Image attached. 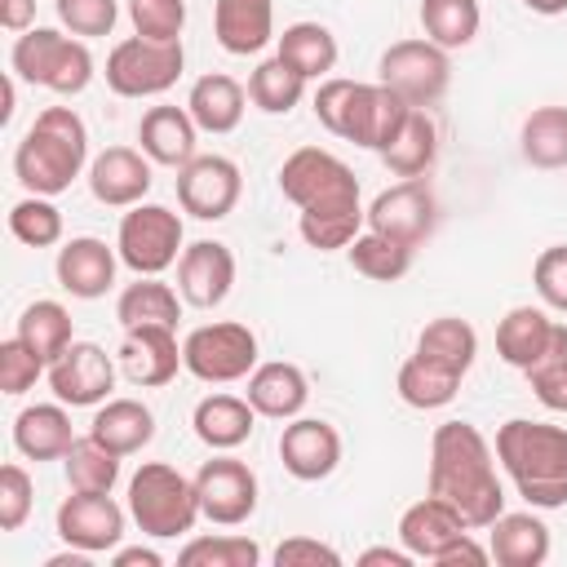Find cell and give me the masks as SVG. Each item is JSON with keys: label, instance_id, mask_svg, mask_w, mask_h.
Wrapping results in <instances>:
<instances>
[{"label": "cell", "instance_id": "cell-1", "mask_svg": "<svg viewBox=\"0 0 567 567\" xmlns=\"http://www.w3.org/2000/svg\"><path fill=\"white\" fill-rule=\"evenodd\" d=\"M279 190L297 204V230L310 248L337 252L368 226V208L359 204V177L350 164L323 146H297L279 164Z\"/></svg>", "mask_w": 567, "mask_h": 567}, {"label": "cell", "instance_id": "cell-2", "mask_svg": "<svg viewBox=\"0 0 567 567\" xmlns=\"http://www.w3.org/2000/svg\"><path fill=\"white\" fill-rule=\"evenodd\" d=\"M430 496L447 501L470 532H487L505 514L492 443L470 421H443L430 439Z\"/></svg>", "mask_w": 567, "mask_h": 567}, {"label": "cell", "instance_id": "cell-3", "mask_svg": "<svg viewBox=\"0 0 567 567\" xmlns=\"http://www.w3.org/2000/svg\"><path fill=\"white\" fill-rule=\"evenodd\" d=\"M496 461L532 509L567 505V430L514 416L496 430Z\"/></svg>", "mask_w": 567, "mask_h": 567}, {"label": "cell", "instance_id": "cell-4", "mask_svg": "<svg viewBox=\"0 0 567 567\" xmlns=\"http://www.w3.org/2000/svg\"><path fill=\"white\" fill-rule=\"evenodd\" d=\"M89 164V128L71 106H44L13 151V177L27 195H62Z\"/></svg>", "mask_w": 567, "mask_h": 567}, {"label": "cell", "instance_id": "cell-5", "mask_svg": "<svg viewBox=\"0 0 567 567\" xmlns=\"http://www.w3.org/2000/svg\"><path fill=\"white\" fill-rule=\"evenodd\" d=\"M128 514L142 527V536H155V540L186 536L204 518L195 478H186L182 470H173L164 461L137 465V474L128 478Z\"/></svg>", "mask_w": 567, "mask_h": 567}, {"label": "cell", "instance_id": "cell-6", "mask_svg": "<svg viewBox=\"0 0 567 567\" xmlns=\"http://www.w3.org/2000/svg\"><path fill=\"white\" fill-rule=\"evenodd\" d=\"M13 75L27 80V84H40V89H53L62 97L89 89L93 80V53L80 35H66V31H53V27H31L13 40Z\"/></svg>", "mask_w": 567, "mask_h": 567}, {"label": "cell", "instance_id": "cell-7", "mask_svg": "<svg viewBox=\"0 0 567 567\" xmlns=\"http://www.w3.org/2000/svg\"><path fill=\"white\" fill-rule=\"evenodd\" d=\"M182 368L204 385L244 381L257 368V337L248 323H235V319L199 323L182 341Z\"/></svg>", "mask_w": 567, "mask_h": 567}, {"label": "cell", "instance_id": "cell-8", "mask_svg": "<svg viewBox=\"0 0 567 567\" xmlns=\"http://www.w3.org/2000/svg\"><path fill=\"white\" fill-rule=\"evenodd\" d=\"M182 66H186L182 40L164 44V40L128 35L106 53V89L120 97H159L177 84Z\"/></svg>", "mask_w": 567, "mask_h": 567}, {"label": "cell", "instance_id": "cell-9", "mask_svg": "<svg viewBox=\"0 0 567 567\" xmlns=\"http://www.w3.org/2000/svg\"><path fill=\"white\" fill-rule=\"evenodd\" d=\"M377 75L385 89H394L408 106H434L447 84H452V58L447 49H439L434 40L425 35H412V40H394L381 62H377Z\"/></svg>", "mask_w": 567, "mask_h": 567}, {"label": "cell", "instance_id": "cell-10", "mask_svg": "<svg viewBox=\"0 0 567 567\" xmlns=\"http://www.w3.org/2000/svg\"><path fill=\"white\" fill-rule=\"evenodd\" d=\"M115 252L133 275H164L182 257V217L164 204H133L120 217Z\"/></svg>", "mask_w": 567, "mask_h": 567}, {"label": "cell", "instance_id": "cell-11", "mask_svg": "<svg viewBox=\"0 0 567 567\" xmlns=\"http://www.w3.org/2000/svg\"><path fill=\"white\" fill-rule=\"evenodd\" d=\"M199 514L217 527H239L257 509V474L239 456H213L195 474Z\"/></svg>", "mask_w": 567, "mask_h": 567}, {"label": "cell", "instance_id": "cell-12", "mask_svg": "<svg viewBox=\"0 0 567 567\" xmlns=\"http://www.w3.org/2000/svg\"><path fill=\"white\" fill-rule=\"evenodd\" d=\"M244 190L239 164L226 155H195L177 168V204L199 221H221L235 213Z\"/></svg>", "mask_w": 567, "mask_h": 567}, {"label": "cell", "instance_id": "cell-13", "mask_svg": "<svg viewBox=\"0 0 567 567\" xmlns=\"http://www.w3.org/2000/svg\"><path fill=\"white\" fill-rule=\"evenodd\" d=\"M49 390L66 408H97L115 390V363L97 341H71L49 363Z\"/></svg>", "mask_w": 567, "mask_h": 567}, {"label": "cell", "instance_id": "cell-14", "mask_svg": "<svg viewBox=\"0 0 567 567\" xmlns=\"http://www.w3.org/2000/svg\"><path fill=\"white\" fill-rule=\"evenodd\" d=\"M434 217H439V204H434V190L421 177H403L399 186L381 190L368 204V230L390 235V239H399L408 248H416L421 239H430Z\"/></svg>", "mask_w": 567, "mask_h": 567}, {"label": "cell", "instance_id": "cell-15", "mask_svg": "<svg viewBox=\"0 0 567 567\" xmlns=\"http://www.w3.org/2000/svg\"><path fill=\"white\" fill-rule=\"evenodd\" d=\"M58 536L89 554H111L124 540V509L111 492H71L58 505Z\"/></svg>", "mask_w": 567, "mask_h": 567}, {"label": "cell", "instance_id": "cell-16", "mask_svg": "<svg viewBox=\"0 0 567 567\" xmlns=\"http://www.w3.org/2000/svg\"><path fill=\"white\" fill-rule=\"evenodd\" d=\"M408 102L394 93V89H385L381 80L377 84H354V93H350V106H346V120H341V137L346 142H354V146H363V151H385L390 142H394V133H399V124L408 120Z\"/></svg>", "mask_w": 567, "mask_h": 567}, {"label": "cell", "instance_id": "cell-17", "mask_svg": "<svg viewBox=\"0 0 567 567\" xmlns=\"http://www.w3.org/2000/svg\"><path fill=\"white\" fill-rule=\"evenodd\" d=\"M230 284H235V252L217 239H195L182 248L177 257V292L182 301L199 306V310H213L230 297Z\"/></svg>", "mask_w": 567, "mask_h": 567}, {"label": "cell", "instance_id": "cell-18", "mask_svg": "<svg viewBox=\"0 0 567 567\" xmlns=\"http://www.w3.org/2000/svg\"><path fill=\"white\" fill-rule=\"evenodd\" d=\"M279 461L292 478L319 483L341 465V434L319 416H292L279 434Z\"/></svg>", "mask_w": 567, "mask_h": 567}, {"label": "cell", "instance_id": "cell-19", "mask_svg": "<svg viewBox=\"0 0 567 567\" xmlns=\"http://www.w3.org/2000/svg\"><path fill=\"white\" fill-rule=\"evenodd\" d=\"M120 368L133 385H168L182 368V346H177V328L164 323H142V328H124L120 341Z\"/></svg>", "mask_w": 567, "mask_h": 567}, {"label": "cell", "instance_id": "cell-20", "mask_svg": "<svg viewBox=\"0 0 567 567\" xmlns=\"http://www.w3.org/2000/svg\"><path fill=\"white\" fill-rule=\"evenodd\" d=\"M470 527L461 523V514L447 505V501H439V496H425V501H416V505H408L403 514H399V545L416 558V563H434L439 567V558L465 536Z\"/></svg>", "mask_w": 567, "mask_h": 567}, {"label": "cell", "instance_id": "cell-21", "mask_svg": "<svg viewBox=\"0 0 567 567\" xmlns=\"http://www.w3.org/2000/svg\"><path fill=\"white\" fill-rule=\"evenodd\" d=\"M151 159L133 146H106L102 155H93L89 164V190L97 204L106 208H133L146 199L151 190Z\"/></svg>", "mask_w": 567, "mask_h": 567}, {"label": "cell", "instance_id": "cell-22", "mask_svg": "<svg viewBox=\"0 0 567 567\" xmlns=\"http://www.w3.org/2000/svg\"><path fill=\"white\" fill-rule=\"evenodd\" d=\"M115 266H120V252L106 248L102 239L93 235H80V239H66L58 248V284L80 297V301H97L106 297V288L115 284Z\"/></svg>", "mask_w": 567, "mask_h": 567}, {"label": "cell", "instance_id": "cell-23", "mask_svg": "<svg viewBox=\"0 0 567 567\" xmlns=\"http://www.w3.org/2000/svg\"><path fill=\"white\" fill-rule=\"evenodd\" d=\"M213 35L235 58L261 53L275 40V0H213Z\"/></svg>", "mask_w": 567, "mask_h": 567}, {"label": "cell", "instance_id": "cell-24", "mask_svg": "<svg viewBox=\"0 0 567 567\" xmlns=\"http://www.w3.org/2000/svg\"><path fill=\"white\" fill-rule=\"evenodd\" d=\"M137 142H142V155L151 164H168V168H182L195 159V142H199V124L190 120L186 106H151L137 124Z\"/></svg>", "mask_w": 567, "mask_h": 567}, {"label": "cell", "instance_id": "cell-25", "mask_svg": "<svg viewBox=\"0 0 567 567\" xmlns=\"http://www.w3.org/2000/svg\"><path fill=\"white\" fill-rule=\"evenodd\" d=\"M244 399L257 408V416H270V421H292L301 416L306 399H310V381L297 363H284V359H270V363H257L248 372V390Z\"/></svg>", "mask_w": 567, "mask_h": 567}, {"label": "cell", "instance_id": "cell-26", "mask_svg": "<svg viewBox=\"0 0 567 567\" xmlns=\"http://www.w3.org/2000/svg\"><path fill=\"white\" fill-rule=\"evenodd\" d=\"M252 421H257V408L239 394H204L190 412L195 439L213 452H235L239 443H248Z\"/></svg>", "mask_w": 567, "mask_h": 567}, {"label": "cell", "instance_id": "cell-27", "mask_svg": "<svg viewBox=\"0 0 567 567\" xmlns=\"http://www.w3.org/2000/svg\"><path fill=\"white\" fill-rule=\"evenodd\" d=\"M75 434H71V416H66V403H35V408H22L13 416V447L27 456V461H62L71 452Z\"/></svg>", "mask_w": 567, "mask_h": 567}, {"label": "cell", "instance_id": "cell-28", "mask_svg": "<svg viewBox=\"0 0 567 567\" xmlns=\"http://www.w3.org/2000/svg\"><path fill=\"white\" fill-rule=\"evenodd\" d=\"M89 434L102 447H111L115 456H133V452H142L155 439V412L142 399H106L93 412Z\"/></svg>", "mask_w": 567, "mask_h": 567}, {"label": "cell", "instance_id": "cell-29", "mask_svg": "<svg viewBox=\"0 0 567 567\" xmlns=\"http://www.w3.org/2000/svg\"><path fill=\"white\" fill-rule=\"evenodd\" d=\"M186 111L199 124V133H235L239 120H244V84L235 75L208 71L190 84Z\"/></svg>", "mask_w": 567, "mask_h": 567}, {"label": "cell", "instance_id": "cell-30", "mask_svg": "<svg viewBox=\"0 0 567 567\" xmlns=\"http://www.w3.org/2000/svg\"><path fill=\"white\" fill-rule=\"evenodd\" d=\"M554 328H558V319H549L545 310H536V306H514V310L496 323V354H501L509 368L527 372V368L549 350Z\"/></svg>", "mask_w": 567, "mask_h": 567}, {"label": "cell", "instance_id": "cell-31", "mask_svg": "<svg viewBox=\"0 0 567 567\" xmlns=\"http://www.w3.org/2000/svg\"><path fill=\"white\" fill-rule=\"evenodd\" d=\"M487 549L501 567H540L549 558V527L527 514H501L487 527Z\"/></svg>", "mask_w": 567, "mask_h": 567}, {"label": "cell", "instance_id": "cell-32", "mask_svg": "<svg viewBox=\"0 0 567 567\" xmlns=\"http://www.w3.org/2000/svg\"><path fill=\"white\" fill-rule=\"evenodd\" d=\"M412 354H421L425 363H434V368H443L452 377H465L474 368V359H478V332L456 315H439V319H430L421 328Z\"/></svg>", "mask_w": 567, "mask_h": 567}, {"label": "cell", "instance_id": "cell-33", "mask_svg": "<svg viewBox=\"0 0 567 567\" xmlns=\"http://www.w3.org/2000/svg\"><path fill=\"white\" fill-rule=\"evenodd\" d=\"M434 155H439V128L425 115V106H412L408 120L399 124L394 142L381 151V159L394 177H421V173H430Z\"/></svg>", "mask_w": 567, "mask_h": 567}, {"label": "cell", "instance_id": "cell-34", "mask_svg": "<svg viewBox=\"0 0 567 567\" xmlns=\"http://www.w3.org/2000/svg\"><path fill=\"white\" fill-rule=\"evenodd\" d=\"M115 319H120V328H142V323L177 328L182 301H177V292L159 275H137V284H128L115 297Z\"/></svg>", "mask_w": 567, "mask_h": 567}, {"label": "cell", "instance_id": "cell-35", "mask_svg": "<svg viewBox=\"0 0 567 567\" xmlns=\"http://www.w3.org/2000/svg\"><path fill=\"white\" fill-rule=\"evenodd\" d=\"M279 58L292 71H301L306 80H328V71L337 66L341 49H337V35L323 22H292L279 35Z\"/></svg>", "mask_w": 567, "mask_h": 567}, {"label": "cell", "instance_id": "cell-36", "mask_svg": "<svg viewBox=\"0 0 567 567\" xmlns=\"http://www.w3.org/2000/svg\"><path fill=\"white\" fill-rule=\"evenodd\" d=\"M532 168H567V106H536L518 133Z\"/></svg>", "mask_w": 567, "mask_h": 567}, {"label": "cell", "instance_id": "cell-37", "mask_svg": "<svg viewBox=\"0 0 567 567\" xmlns=\"http://www.w3.org/2000/svg\"><path fill=\"white\" fill-rule=\"evenodd\" d=\"M483 27L478 0H421V31L439 49H465Z\"/></svg>", "mask_w": 567, "mask_h": 567}, {"label": "cell", "instance_id": "cell-38", "mask_svg": "<svg viewBox=\"0 0 567 567\" xmlns=\"http://www.w3.org/2000/svg\"><path fill=\"white\" fill-rule=\"evenodd\" d=\"M306 75L301 71H292L279 53L275 58H266V62H257V71L248 75V102L257 106V111H266V115H288L301 97H306Z\"/></svg>", "mask_w": 567, "mask_h": 567}, {"label": "cell", "instance_id": "cell-39", "mask_svg": "<svg viewBox=\"0 0 567 567\" xmlns=\"http://www.w3.org/2000/svg\"><path fill=\"white\" fill-rule=\"evenodd\" d=\"M394 390H399V399H403L408 408L434 412V408H447V403L456 399L461 377H452V372L425 363L421 354H412V359H403V368H399V377H394Z\"/></svg>", "mask_w": 567, "mask_h": 567}, {"label": "cell", "instance_id": "cell-40", "mask_svg": "<svg viewBox=\"0 0 567 567\" xmlns=\"http://www.w3.org/2000/svg\"><path fill=\"white\" fill-rule=\"evenodd\" d=\"M346 252H350V266L377 284H394L412 270V248L390 239V235H377V230H359Z\"/></svg>", "mask_w": 567, "mask_h": 567}, {"label": "cell", "instance_id": "cell-41", "mask_svg": "<svg viewBox=\"0 0 567 567\" xmlns=\"http://www.w3.org/2000/svg\"><path fill=\"white\" fill-rule=\"evenodd\" d=\"M18 337H22L44 363H53V359L75 341V332H71V310H66L62 301H31V306L18 315Z\"/></svg>", "mask_w": 567, "mask_h": 567}, {"label": "cell", "instance_id": "cell-42", "mask_svg": "<svg viewBox=\"0 0 567 567\" xmlns=\"http://www.w3.org/2000/svg\"><path fill=\"white\" fill-rule=\"evenodd\" d=\"M62 470H66L71 492H111L120 478V456L111 447H102L93 434H84L62 456Z\"/></svg>", "mask_w": 567, "mask_h": 567}, {"label": "cell", "instance_id": "cell-43", "mask_svg": "<svg viewBox=\"0 0 567 567\" xmlns=\"http://www.w3.org/2000/svg\"><path fill=\"white\" fill-rule=\"evenodd\" d=\"M523 377H527L532 394H536L549 412H563V416H567V323L554 328L549 350H545Z\"/></svg>", "mask_w": 567, "mask_h": 567}, {"label": "cell", "instance_id": "cell-44", "mask_svg": "<svg viewBox=\"0 0 567 567\" xmlns=\"http://www.w3.org/2000/svg\"><path fill=\"white\" fill-rule=\"evenodd\" d=\"M9 235L27 248H53L62 239V213L49 195H27L9 208Z\"/></svg>", "mask_w": 567, "mask_h": 567}, {"label": "cell", "instance_id": "cell-45", "mask_svg": "<svg viewBox=\"0 0 567 567\" xmlns=\"http://www.w3.org/2000/svg\"><path fill=\"white\" fill-rule=\"evenodd\" d=\"M261 549L248 536H195L177 549V567H257Z\"/></svg>", "mask_w": 567, "mask_h": 567}, {"label": "cell", "instance_id": "cell-46", "mask_svg": "<svg viewBox=\"0 0 567 567\" xmlns=\"http://www.w3.org/2000/svg\"><path fill=\"white\" fill-rule=\"evenodd\" d=\"M40 377H49V363L13 332L9 341H0V390L9 394V399H18V394H27Z\"/></svg>", "mask_w": 567, "mask_h": 567}, {"label": "cell", "instance_id": "cell-47", "mask_svg": "<svg viewBox=\"0 0 567 567\" xmlns=\"http://www.w3.org/2000/svg\"><path fill=\"white\" fill-rule=\"evenodd\" d=\"M128 18L137 35L173 44L182 40V27H186V0H128Z\"/></svg>", "mask_w": 567, "mask_h": 567}, {"label": "cell", "instance_id": "cell-48", "mask_svg": "<svg viewBox=\"0 0 567 567\" xmlns=\"http://www.w3.org/2000/svg\"><path fill=\"white\" fill-rule=\"evenodd\" d=\"M58 9V22L80 35V40H93V35H111L115 18H120V4L115 0H53Z\"/></svg>", "mask_w": 567, "mask_h": 567}, {"label": "cell", "instance_id": "cell-49", "mask_svg": "<svg viewBox=\"0 0 567 567\" xmlns=\"http://www.w3.org/2000/svg\"><path fill=\"white\" fill-rule=\"evenodd\" d=\"M31 505H35V483H31V474H27L18 461L0 465V527H4V532H18V527L31 518Z\"/></svg>", "mask_w": 567, "mask_h": 567}, {"label": "cell", "instance_id": "cell-50", "mask_svg": "<svg viewBox=\"0 0 567 567\" xmlns=\"http://www.w3.org/2000/svg\"><path fill=\"white\" fill-rule=\"evenodd\" d=\"M532 284L540 292V301L558 315H567V244H554L536 257L532 266Z\"/></svg>", "mask_w": 567, "mask_h": 567}, {"label": "cell", "instance_id": "cell-51", "mask_svg": "<svg viewBox=\"0 0 567 567\" xmlns=\"http://www.w3.org/2000/svg\"><path fill=\"white\" fill-rule=\"evenodd\" d=\"M354 84H359V80L328 75V80H319V89H315V120H319L332 137H341V120H346V106H350Z\"/></svg>", "mask_w": 567, "mask_h": 567}, {"label": "cell", "instance_id": "cell-52", "mask_svg": "<svg viewBox=\"0 0 567 567\" xmlns=\"http://www.w3.org/2000/svg\"><path fill=\"white\" fill-rule=\"evenodd\" d=\"M337 567L341 563V554L332 549V545H323V540H315V536H288L279 549H275V567Z\"/></svg>", "mask_w": 567, "mask_h": 567}, {"label": "cell", "instance_id": "cell-53", "mask_svg": "<svg viewBox=\"0 0 567 567\" xmlns=\"http://www.w3.org/2000/svg\"><path fill=\"white\" fill-rule=\"evenodd\" d=\"M35 22V0H0V27L4 31H31Z\"/></svg>", "mask_w": 567, "mask_h": 567}, {"label": "cell", "instance_id": "cell-54", "mask_svg": "<svg viewBox=\"0 0 567 567\" xmlns=\"http://www.w3.org/2000/svg\"><path fill=\"white\" fill-rule=\"evenodd\" d=\"M416 558L399 545V549H390V545H372V549H363L359 554V567H412Z\"/></svg>", "mask_w": 567, "mask_h": 567}, {"label": "cell", "instance_id": "cell-55", "mask_svg": "<svg viewBox=\"0 0 567 567\" xmlns=\"http://www.w3.org/2000/svg\"><path fill=\"white\" fill-rule=\"evenodd\" d=\"M111 563L115 567H164V558L146 545H128V549H111Z\"/></svg>", "mask_w": 567, "mask_h": 567}, {"label": "cell", "instance_id": "cell-56", "mask_svg": "<svg viewBox=\"0 0 567 567\" xmlns=\"http://www.w3.org/2000/svg\"><path fill=\"white\" fill-rule=\"evenodd\" d=\"M532 13H540V18H558V13H567V0H523Z\"/></svg>", "mask_w": 567, "mask_h": 567}, {"label": "cell", "instance_id": "cell-57", "mask_svg": "<svg viewBox=\"0 0 567 567\" xmlns=\"http://www.w3.org/2000/svg\"><path fill=\"white\" fill-rule=\"evenodd\" d=\"M0 97H4V106H0V120H9V115H13V75H4V84H0Z\"/></svg>", "mask_w": 567, "mask_h": 567}]
</instances>
